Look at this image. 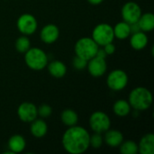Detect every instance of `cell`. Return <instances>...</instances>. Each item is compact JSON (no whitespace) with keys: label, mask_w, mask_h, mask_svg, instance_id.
Returning <instances> with one entry per match:
<instances>
[{"label":"cell","mask_w":154,"mask_h":154,"mask_svg":"<svg viewBox=\"0 0 154 154\" xmlns=\"http://www.w3.org/2000/svg\"><path fill=\"white\" fill-rule=\"evenodd\" d=\"M90 135L88 132L81 127L73 125L69 126L62 136V146L66 152L70 154H81L89 147Z\"/></svg>","instance_id":"obj_1"},{"label":"cell","mask_w":154,"mask_h":154,"mask_svg":"<svg viewBox=\"0 0 154 154\" xmlns=\"http://www.w3.org/2000/svg\"><path fill=\"white\" fill-rule=\"evenodd\" d=\"M128 102L134 110L144 111L152 106V95L148 88L138 87L131 91Z\"/></svg>","instance_id":"obj_2"},{"label":"cell","mask_w":154,"mask_h":154,"mask_svg":"<svg viewBox=\"0 0 154 154\" xmlns=\"http://www.w3.org/2000/svg\"><path fill=\"white\" fill-rule=\"evenodd\" d=\"M26 65L32 70H42L48 64L46 53L39 48H30L24 53Z\"/></svg>","instance_id":"obj_3"},{"label":"cell","mask_w":154,"mask_h":154,"mask_svg":"<svg viewBox=\"0 0 154 154\" xmlns=\"http://www.w3.org/2000/svg\"><path fill=\"white\" fill-rule=\"evenodd\" d=\"M99 46L96 43V42L89 37L80 38L75 44V53L76 56H79L86 60H89L93 57L96 56Z\"/></svg>","instance_id":"obj_4"},{"label":"cell","mask_w":154,"mask_h":154,"mask_svg":"<svg viewBox=\"0 0 154 154\" xmlns=\"http://www.w3.org/2000/svg\"><path fill=\"white\" fill-rule=\"evenodd\" d=\"M114 38V29L108 23H99L92 32V39L98 46H104L109 42H113Z\"/></svg>","instance_id":"obj_5"},{"label":"cell","mask_w":154,"mask_h":154,"mask_svg":"<svg viewBox=\"0 0 154 154\" xmlns=\"http://www.w3.org/2000/svg\"><path fill=\"white\" fill-rule=\"evenodd\" d=\"M89 125L92 131L102 134L110 129L111 121L106 113L102 111H96L91 115L89 118Z\"/></svg>","instance_id":"obj_6"},{"label":"cell","mask_w":154,"mask_h":154,"mask_svg":"<svg viewBox=\"0 0 154 154\" xmlns=\"http://www.w3.org/2000/svg\"><path fill=\"white\" fill-rule=\"evenodd\" d=\"M106 84L111 90L121 91L128 84V76L122 69H115L108 74Z\"/></svg>","instance_id":"obj_7"},{"label":"cell","mask_w":154,"mask_h":154,"mask_svg":"<svg viewBox=\"0 0 154 154\" xmlns=\"http://www.w3.org/2000/svg\"><path fill=\"white\" fill-rule=\"evenodd\" d=\"M17 28L23 35L33 34L37 30V20L31 14H23L20 15L16 23Z\"/></svg>","instance_id":"obj_8"},{"label":"cell","mask_w":154,"mask_h":154,"mask_svg":"<svg viewBox=\"0 0 154 154\" xmlns=\"http://www.w3.org/2000/svg\"><path fill=\"white\" fill-rule=\"evenodd\" d=\"M121 14L123 21L131 24L138 22L142 15V9L135 2H127L123 5Z\"/></svg>","instance_id":"obj_9"},{"label":"cell","mask_w":154,"mask_h":154,"mask_svg":"<svg viewBox=\"0 0 154 154\" xmlns=\"http://www.w3.org/2000/svg\"><path fill=\"white\" fill-rule=\"evenodd\" d=\"M17 116L21 121L25 123H31L38 116L37 107L32 103L23 102L17 108Z\"/></svg>","instance_id":"obj_10"},{"label":"cell","mask_w":154,"mask_h":154,"mask_svg":"<svg viewBox=\"0 0 154 154\" xmlns=\"http://www.w3.org/2000/svg\"><path fill=\"white\" fill-rule=\"evenodd\" d=\"M87 68L89 74L92 77L99 78L106 73L107 69V64L106 62V59L95 56L88 61Z\"/></svg>","instance_id":"obj_11"},{"label":"cell","mask_w":154,"mask_h":154,"mask_svg":"<svg viewBox=\"0 0 154 154\" xmlns=\"http://www.w3.org/2000/svg\"><path fill=\"white\" fill-rule=\"evenodd\" d=\"M40 36L43 42L51 44L58 40L60 36V30L55 24L49 23L42 29Z\"/></svg>","instance_id":"obj_12"},{"label":"cell","mask_w":154,"mask_h":154,"mask_svg":"<svg viewBox=\"0 0 154 154\" xmlns=\"http://www.w3.org/2000/svg\"><path fill=\"white\" fill-rule=\"evenodd\" d=\"M104 140L108 146L112 148H116V147H119L120 144L123 143L124 136L120 131L108 129L105 134Z\"/></svg>","instance_id":"obj_13"},{"label":"cell","mask_w":154,"mask_h":154,"mask_svg":"<svg viewBox=\"0 0 154 154\" xmlns=\"http://www.w3.org/2000/svg\"><path fill=\"white\" fill-rule=\"evenodd\" d=\"M130 44L132 48L136 51L143 50L148 44V36L143 31L132 33V36L130 38Z\"/></svg>","instance_id":"obj_14"},{"label":"cell","mask_w":154,"mask_h":154,"mask_svg":"<svg viewBox=\"0 0 154 154\" xmlns=\"http://www.w3.org/2000/svg\"><path fill=\"white\" fill-rule=\"evenodd\" d=\"M7 145L12 153H19L25 149L26 142L22 135L14 134L9 138Z\"/></svg>","instance_id":"obj_15"},{"label":"cell","mask_w":154,"mask_h":154,"mask_svg":"<svg viewBox=\"0 0 154 154\" xmlns=\"http://www.w3.org/2000/svg\"><path fill=\"white\" fill-rule=\"evenodd\" d=\"M138 152L141 154L154 153V135L152 134H148L141 139L138 144Z\"/></svg>","instance_id":"obj_16"},{"label":"cell","mask_w":154,"mask_h":154,"mask_svg":"<svg viewBox=\"0 0 154 154\" xmlns=\"http://www.w3.org/2000/svg\"><path fill=\"white\" fill-rule=\"evenodd\" d=\"M31 127L30 131L31 134L36 137V138H42L44 135H46L48 132V125L46 122L42 119H35L32 122H31Z\"/></svg>","instance_id":"obj_17"},{"label":"cell","mask_w":154,"mask_h":154,"mask_svg":"<svg viewBox=\"0 0 154 154\" xmlns=\"http://www.w3.org/2000/svg\"><path fill=\"white\" fill-rule=\"evenodd\" d=\"M48 70L50 74L57 79L63 78L67 73V68L65 64L60 60H53L48 65Z\"/></svg>","instance_id":"obj_18"},{"label":"cell","mask_w":154,"mask_h":154,"mask_svg":"<svg viewBox=\"0 0 154 154\" xmlns=\"http://www.w3.org/2000/svg\"><path fill=\"white\" fill-rule=\"evenodd\" d=\"M137 23L141 31L144 32H151L154 29V14L152 13H146L144 14H142Z\"/></svg>","instance_id":"obj_19"},{"label":"cell","mask_w":154,"mask_h":154,"mask_svg":"<svg viewBox=\"0 0 154 154\" xmlns=\"http://www.w3.org/2000/svg\"><path fill=\"white\" fill-rule=\"evenodd\" d=\"M113 29H114L115 37H116L119 40H125L131 35L130 24L125 21L117 23Z\"/></svg>","instance_id":"obj_20"},{"label":"cell","mask_w":154,"mask_h":154,"mask_svg":"<svg viewBox=\"0 0 154 154\" xmlns=\"http://www.w3.org/2000/svg\"><path fill=\"white\" fill-rule=\"evenodd\" d=\"M60 119L65 125L69 127V126L76 125L78 124L79 116H78V114L74 110L68 108L62 111L60 115Z\"/></svg>","instance_id":"obj_21"},{"label":"cell","mask_w":154,"mask_h":154,"mask_svg":"<svg viewBox=\"0 0 154 154\" xmlns=\"http://www.w3.org/2000/svg\"><path fill=\"white\" fill-rule=\"evenodd\" d=\"M113 110H114V113L117 116L124 117V116H126L127 115H129V113L131 112V106L128 101L120 99V100H117L114 104Z\"/></svg>","instance_id":"obj_22"},{"label":"cell","mask_w":154,"mask_h":154,"mask_svg":"<svg viewBox=\"0 0 154 154\" xmlns=\"http://www.w3.org/2000/svg\"><path fill=\"white\" fill-rule=\"evenodd\" d=\"M31 48V42L26 35L19 37L15 42V49L20 53H25Z\"/></svg>","instance_id":"obj_23"},{"label":"cell","mask_w":154,"mask_h":154,"mask_svg":"<svg viewBox=\"0 0 154 154\" xmlns=\"http://www.w3.org/2000/svg\"><path fill=\"white\" fill-rule=\"evenodd\" d=\"M119 147L122 154H136L138 152V145L133 141H123Z\"/></svg>","instance_id":"obj_24"},{"label":"cell","mask_w":154,"mask_h":154,"mask_svg":"<svg viewBox=\"0 0 154 154\" xmlns=\"http://www.w3.org/2000/svg\"><path fill=\"white\" fill-rule=\"evenodd\" d=\"M103 144V137L101 134L95 133L89 139V146L93 147L94 149H99Z\"/></svg>","instance_id":"obj_25"},{"label":"cell","mask_w":154,"mask_h":154,"mask_svg":"<svg viewBox=\"0 0 154 154\" xmlns=\"http://www.w3.org/2000/svg\"><path fill=\"white\" fill-rule=\"evenodd\" d=\"M37 113H38V116H40L42 118H47L51 115L52 109L49 105L43 104L37 108Z\"/></svg>","instance_id":"obj_26"},{"label":"cell","mask_w":154,"mask_h":154,"mask_svg":"<svg viewBox=\"0 0 154 154\" xmlns=\"http://www.w3.org/2000/svg\"><path fill=\"white\" fill-rule=\"evenodd\" d=\"M72 64H73V67L78 69V70H81V69H84L85 68H87V65H88V60L79 57V56H76L74 59H73V61H72Z\"/></svg>","instance_id":"obj_27"},{"label":"cell","mask_w":154,"mask_h":154,"mask_svg":"<svg viewBox=\"0 0 154 154\" xmlns=\"http://www.w3.org/2000/svg\"><path fill=\"white\" fill-rule=\"evenodd\" d=\"M103 47H104L103 50L105 51L106 55H112L116 51V46H115V44L113 42H109V43L104 45Z\"/></svg>","instance_id":"obj_28"},{"label":"cell","mask_w":154,"mask_h":154,"mask_svg":"<svg viewBox=\"0 0 154 154\" xmlns=\"http://www.w3.org/2000/svg\"><path fill=\"white\" fill-rule=\"evenodd\" d=\"M130 29H131V34L141 31V29H140L139 24H138L137 22H136V23H131V24H130Z\"/></svg>","instance_id":"obj_29"},{"label":"cell","mask_w":154,"mask_h":154,"mask_svg":"<svg viewBox=\"0 0 154 154\" xmlns=\"http://www.w3.org/2000/svg\"><path fill=\"white\" fill-rule=\"evenodd\" d=\"M104 0H88V2L91 5H99L103 2Z\"/></svg>","instance_id":"obj_30"}]
</instances>
